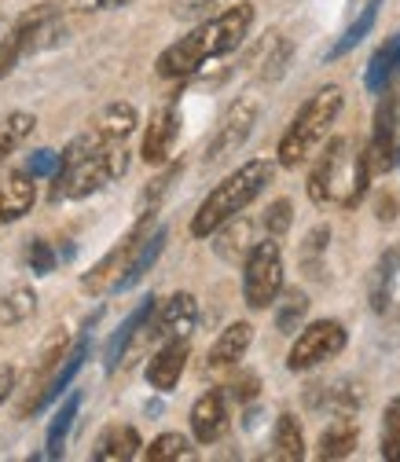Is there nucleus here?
Here are the masks:
<instances>
[{"instance_id":"obj_9","label":"nucleus","mask_w":400,"mask_h":462,"mask_svg":"<svg viewBox=\"0 0 400 462\" xmlns=\"http://www.w3.org/2000/svg\"><path fill=\"white\" fill-rule=\"evenodd\" d=\"M257 118H261V103L254 96H243L228 106L217 122V133L206 143V165H217V162H228L232 154H239L247 147V140L254 136Z\"/></svg>"},{"instance_id":"obj_4","label":"nucleus","mask_w":400,"mask_h":462,"mask_svg":"<svg viewBox=\"0 0 400 462\" xmlns=\"http://www.w3.org/2000/svg\"><path fill=\"white\" fill-rule=\"evenodd\" d=\"M341 106H346V96H341L338 85H323L320 92H312V96L298 106V114L291 118L287 133H283L279 151H275V162H279L283 169L305 165V158H309V154L327 140V133L334 129Z\"/></svg>"},{"instance_id":"obj_40","label":"nucleus","mask_w":400,"mask_h":462,"mask_svg":"<svg viewBox=\"0 0 400 462\" xmlns=\"http://www.w3.org/2000/svg\"><path fill=\"white\" fill-rule=\"evenodd\" d=\"M26 172H30V177H33V180L55 177V172H60V154H55V151H48V147L33 151V154L26 158Z\"/></svg>"},{"instance_id":"obj_16","label":"nucleus","mask_w":400,"mask_h":462,"mask_svg":"<svg viewBox=\"0 0 400 462\" xmlns=\"http://www.w3.org/2000/svg\"><path fill=\"white\" fill-rule=\"evenodd\" d=\"M195 323H199V301L191 294H173L154 312L151 330L158 341H177V337H191Z\"/></svg>"},{"instance_id":"obj_5","label":"nucleus","mask_w":400,"mask_h":462,"mask_svg":"<svg viewBox=\"0 0 400 462\" xmlns=\"http://www.w3.org/2000/svg\"><path fill=\"white\" fill-rule=\"evenodd\" d=\"M129 169V151L126 143H99L92 151H81L67 162H60L51 184V202H74V199H88L96 191H103L107 184H114L118 177H126Z\"/></svg>"},{"instance_id":"obj_43","label":"nucleus","mask_w":400,"mask_h":462,"mask_svg":"<svg viewBox=\"0 0 400 462\" xmlns=\"http://www.w3.org/2000/svg\"><path fill=\"white\" fill-rule=\"evenodd\" d=\"M133 0H70V8L78 12H110V8H126Z\"/></svg>"},{"instance_id":"obj_41","label":"nucleus","mask_w":400,"mask_h":462,"mask_svg":"<svg viewBox=\"0 0 400 462\" xmlns=\"http://www.w3.org/2000/svg\"><path fill=\"white\" fill-rule=\"evenodd\" d=\"M228 389H232V396L239 400V403H247V400H254L257 396V389H261V382H257V374H239V378H232V385H228Z\"/></svg>"},{"instance_id":"obj_14","label":"nucleus","mask_w":400,"mask_h":462,"mask_svg":"<svg viewBox=\"0 0 400 462\" xmlns=\"http://www.w3.org/2000/svg\"><path fill=\"white\" fill-rule=\"evenodd\" d=\"M99 319V312L85 323V330H81V337L67 349V356H63V364H60V371H55V378L48 382V389H44V396H41V403H37V411L33 415H41L44 408H51V403H60L67 393H70V385H74V378L81 374V367H85V360H88V353H92V323Z\"/></svg>"},{"instance_id":"obj_18","label":"nucleus","mask_w":400,"mask_h":462,"mask_svg":"<svg viewBox=\"0 0 400 462\" xmlns=\"http://www.w3.org/2000/svg\"><path fill=\"white\" fill-rule=\"evenodd\" d=\"M33 177L30 172H5L0 177V224H15L33 209Z\"/></svg>"},{"instance_id":"obj_10","label":"nucleus","mask_w":400,"mask_h":462,"mask_svg":"<svg viewBox=\"0 0 400 462\" xmlns=\"http://www.w3.org/2000/svg\"><path fill=\"white\" fill-rule=\"evenodd\" d=\"M346 341H349V334H346V327H341L338 319H316V323L302 327V334L294 337L291 356H287V367H291L294 374L312 371V367H320L323 360H334L341 349H346Z\"/></svg>"},{"instance_id":"obj_32","label":"nucleus","mask_w":400,"mask_h":462,"mask_svg":"<svg viewBox=\"0 0 400 462\" xmlns=\"http://www.w3.org/2000/svg\"><path fill=\"white\" fill-rule=\"evenodd\" d=\"M309 316V298L302 291H287L283 301H275V330L279 334H298Z\"/></svg>"},{"instance_id":"obj_8","label":"nucleus","mask_w":400,"mask_h":462,"mask_svg":"<svg viewBox=\"0 0 400 462\" xmlns=\"http://www.w3.org/2000/svg\"><path fill=\"white\" fill-rule=\"evenodd\" d=\"M154 217H158V213H144V217H136V224H133L129 236L114 243V246H110V254H107L103 261H96V264H92V272H85V275H81V291H85V294H114V286H118V279L126 275L129 261L136 257V250H140V246H144V239L151 236Z\"/></svg>"},{"instance_id":"obj_15","label":"nucleus","mask_w":400,"mask_h":462,"mask_svg":"<svg viewBox=\"0 0 400 462\" xmlns=\"http://www.w3.org/2000/svg\"><path fill=\"white\" fill-rule=\"evenodd\" d=\"M188 356H191L188 337L162 341V349L147 360V371H144L147 385H151V389H158V393H173V389H177V382H181V374H184V367H188Z\"/></svg>"},{"instance_id":"obj_30","label":"nucleus","mask_w":400,"mask_h":462,"mask_svg":"<svg viewBox=\"0 0 400 462\" xmlns=\"http://www.w3.org/2000/svg\"><path fill=\"white\" fill-rule=\"evenodd\" d=\"M181 169H184V162H169L158 177L144 188V195H140V202H136V217H144V213H158V206H162V199L173 191V184H177V177H181Z\"/></svg>"},{"instance_id":"obj_3","label":"nucleus","mask_w":400,"mask_h":462,"mask_svg":"<svg viewBox=\"0 0 400 462\" xmlns=\"http://www.w3.org/2000/svg\"><path fill=\"white\" fill-rule=\"evenodd\" d=\"M272 177H275V162H268V158H250V162H243L232 177H224L206 199H202V206L195 209V217H191V236L195 239H209V236H217V231L228 224V220H236L247 206H254L261 195H265V188L272 184Z\"/></svg>"},{"instance_id":"obj_34","label":"nucleus","mask_w":400,"mask_h":462,"mask_svg":"<svg viewBox=\"0 0 400 462\" xmlns=\"http://www.w3.org/2000/svg\"><path fill=\"white\" fill-rule=\"evenodd\" d=\"M33 312H37V294L30 291V286H12V291L0 298V323L5 327L26 323Z\"/></svg>"},{"instance_id":"obj_28","label":"nucleus","mask_w":400,"mask_h":462,"mask_svg":"<svg viewBox=\"0 0 400 462\" xmlns=\"http://www.w3.org/2000/svg\"><path fill=\"white\" fill-rule=\"evenodd\" d=\"M396 272H400V250L382 254V261H378L375 272H371V309H375V312H386V309H389Z\"/></svg>"},{"instance_id":"obj_23","label":"nucleus","mask_w":400,"mask_h":462,"mask_svg":"<svg viewBox=\"0 0 400 462\" xmlns=\"http://www.w3.org/2000/svg\"><path fill=\"white\" fill-rule=\"evenodd\" d=\"M360 440V430L353 422V415H334V422L320 433V444H316V458L330 462V458H349L353 448Z\"/></svg>"},{"instance_id":"obj_6","label":"nucleus","mask_w":400,"mask_h":462,"mask_svg":"<svg viewBox=\"0 0 400 462\" xmlns=\"http://www.w3.org/2000/svg\"><path fill=\"white\" fill-rule=\"evenodd\" d=\"M63 33H67V26L51 5H41V8L19 15L12 23V30L5 33V41H0V78H8L15 70V63L26 60V55L60 44Z\"/></svg>"},{"instance_id":"obj_35","label":"nucleus","mask_w":400,"mask_h":462,"mask_svg":"<svg viewBox=\"0 0 400 462\" xmlns=\"http://www.w3.org/2000/svg\"><path fill=\"white\" fill-rule=\"evenodd\" d=\"M247 239H250V220H239V224H236V220H228V224L220 227V239H217L213 246L220 250L224 261H239V257L247 261V254L254 250Z\"/></svg>"},{"instance_id":"obj_29","label":"nucleus","mask_w":400,"mask_h":462,"mask_svg":"<svg viewBox=\"0 0 400 462\" xmlns=\"http://www.w3.org/2000/svg\"><path fill=\"white\" fill-rule=\"evenodd\" d=\"M291 41L287 37H279L272 33L265 44H261V55H257V74L265 81H279L283 74H287V63H291Z\"/></svg>"},{"instance_id":"obj_24","label":"nucleus","mask_w":400,"mask_h":462,"mask_svg":"<svg viewBox=\"0 0 400 462\" xmlns=\"http://www.w3.org/2000/svg\"><path fill=\"white\" fill-rule=\"evenodd\" d=\"M165 239H169V231L165 227H154L151 236L144 239V246L136 250V257L129 261V268H126V275L118 279V286H114V294H126V291H133V286L154 268V261L162 257V250H165Z\"/></svg>"},{"instance_id":"obj_27","label":"nucleus","mask_w":400,"mask_h":462,"mask_svg":"<svg viewBox=\"0 0 400 462\" xmlns=\"http://www.w3.org/2000/svg\"><path fill=\"white\" fill-rule=\"evenodd\" d=\"M272 455L283 458V462H298V458H305V433H302V426H298L294 415H279V419H275Z\"/></svg>"},{"instance_id":"obj_36","label":"nucleus","mask_w":400,"mask_h":462,"mask_svg":"<svg viewBox=\"0 0 400 462\" xmlns=\"http://www.w3.org/2000/svg\"><path fill=\"white\" fill-rule=\"evenodd\" d=\"M382 458L400 462V396L386 403V415H382Z\"/></svg>"},{"instance_id":"obj_13","label":"nucleus","mask_w":400,"mask_h":462,"mask_svg":"<svg viewBox=\"0 0 400 462\" xmlns=\"http://www.w3.org/2000/svg\"><path fill=\"white\" fill-rule=\"evenodd\" d=\"M177 136H181V106H177V99H169L151 114V125H147L144 147H140L144 162L147 165H165L169 154H173V147H177Z\"/></svg>"},{"instance_id":"obj_37","label":"nucleus","mask_w":400,"mask_h":462,"mask_svg":"<svg viewBox=\"0 0 400 462\" xmlns=\"http://www.w3.org/2000/svg\"><path fill=\"white\" fill-rule=\"evenodd\" d=\"M291 220H294V206L287 202V199H275L268 209H265V217H261V224H265V231L272 239H283L291 231Z\"/></svg>"},{"instance_id":"obj_11","label":"nucleus","mask_w":400,"mask_h":462,"mask_svg":"<svg viewBox=\"0 0 400 462\" xmlns=\"http://www.w3.org/2000/svg\"><path fill=\"white\" fill-rule=\"evenodd\" d=\"M367 154L375 172H389L400 165V92L386 88L375 110V129L367 140Z\"/></svg>"},{"instance_id":"obj_38","label":"nucleus","mask_w":400,"mask_h":462,"mask_svg":"<svg viewBox=\"0 0 400 462\" xmlns=\"http://www.w3.org/2000/svg\"><path fill=\"white\" fill-rule=\"evenodd\" d=\"M55 261H60V254H55L44 239H30V246H26V264H30L33 275H48V272H55Z\"/></svg>"},{"instance_id":"obj_44","label":"nucleus","mask_w":400,"mask_h":462,"mask_svg":"<svg viewBox=\"0 0 400 462\" xmlns=\"http://www.w3.org/2000/svg\"><path fill=\"white\" fill-rule=\"evenodd\" d=\"M15 389V367H0V403H5Z\"/></svg>"},{"instance_id":"obj_42","label":"nucleus","mask_w":400,"mask_h":462,"mask_svg":"<svg viewBox=\"0 0 400 462\" xmlns=\"http://www.w3.org/2000/svg\"><path fill=\"white\" fill-rule=\"evenodd\" d=\"M217 5V0H173V15L177 19H195L202 12H209Z\"/></svg>"},{"instance_id":"obj_7","label":"nucleus","mask_w":400,"mask_h":462,"mask_svg":"<svg viewBox=\"0 0 400 462\" xmlns=\"http://www.w3.org/2000/svg\"><path fill=\"white\" fill-rule=\"evenodd\" d=\"M283 294V250L279 239H261L243 261V301L250 309H268Z\"/></svg>"},{"instance_id":"obj_21","label":"nucleus","mask_w":400,"mask_h":462,"mask_svg":"<svg viewBox=\"0 0 400 462\" xmlns=\"http://www.w3.org/2000/svg\"><path fill=\"white\" fill-rule=\"evenodd\" d=\"M136 106L133 103H107L96 122H92V133L103 140V143H126L133 133H136Z\"/></svg>"},{"instance_id":"obj_26","label":"nucleus","mask_w":400,"mask_h":462,"mask_svg":"<svg viewBox=\"0 0 400 462\" xmlns=\"http://www.w3.org/2000/svg\"><path fill=\"white\" fill-rule=\"evenodd\" d=\"M382 5H386V0H367V5H364V12L346 26V33H341L334 44H330V51H327V60L334 63V60H341V55H349L371 30H375V23H378V12H382Z\"/></svg>"},{"instance_id":"obj_31","label":"nucleus","mask_w":400,"mask_h":462,"mask_svg":"<svg viewBox=\"0 0 400 462\" xmlns=\"http://www.w3.org/2000/svg\"><path fill=\"white\" fill-rule=\"evenodd\" d=\"M33 129H37V118H33V114H26V110L8 114V118L0 122V162L12 158V151L23 147V143L30 140Z\"/></svg>"},{"instance_id":"obj_45","label":"nucleus","mask_w":400,"mask_h":462,"mask_svg":"<svg viewBox=\"0 0 400 462\" xmlns=\"http://www.w3.org/2000/svg\"><path fill=\"white\" fill-rule=\"evenodd\" d=\"M396 217V199L393 195H382L378 199V220H393Z\"/></svg>"},{"instance_id":"obj_39","label":"nucleus","mask_w":400,"mask_h":462,"mask_svg":"<svg viewBox=\"0 0 400 462\" xmlns=\"http://www.w3.org/2000/svg\"><path fill=\"white\" fill-rule=\"evenodd\" d=\"M327 239H330V231L320 224V227L312 231V236L305 239V246H302V264H305L312 275H320V254L327 250Z\"/></svg>"},{"instance_id":"obj_17","label":"nucleus","mask_w":400,"mask_h":462,"mask_svg":"<svg viewBox=\"0 0 400 462\" xmlns=\"http://www.w3.org/2000/svg\"><path fill=\"white\" fill-rule=\"evenodd\" d=\"M228 430V400L220 389H209L195 400L191 408V433L199 444H217Z\"/></svg>"},{"instance_id":"obj_19","label":"nucleus","mask_w":400,"mask_h":462,"mask_svg":"<svg viewBox=\"0 0 400 462\" xmlns=\"http://www.w3.org/2000/svg\"><path fill=\"white\" fill-rule=\"evenodd\" d=\"M396 78H400V30H396L382 48H375V55L367 60L364 88H367L371 96H382L386 88H393Z\"/></svg>"},{"instance_id":"obj_25","label":"nucleus","mask_w":400,"mask_h":462,"mask_svg":"<svg viewBox=\"0 0 400 462\" xmlns=\"http://www.w3.org/2000/svg\"><path fill=\"white\" fill-rule=\"evenodd\" d=\"M81 411V393H67L63 408L51 415L48 422V433H44V458H63V448H67V437H70V426Z\"/></svg>"},{"instance_id":"obj_12","label":"nucleus","mask_w":400,"mask_h":462,"mask_svg":"<svg viewBox=\"0 0 400 462\" xmlns=\"http://www.w3.org/2000/svg\"><path fill=\"white\" fill-rule=\"evenodd\" d=\"M154 312H158V298L154 294H147L129 316H126V323L110 334V341H107V349H103V367H107V374H114L118 367H126L129 364V356H133V349L144 341V337H154V330H151V323H154Z\"/></svg>"},{"instance_id":"obj_2","label":"nucleus","mask_w":400,"mask_h":462,"mask_svg":"<svg viewBox=\"0 0 400 462\" xmlns=\"http://www.w3.org/2000/svg\"><path fill=\"white\" fill-rule=\"evenodd\" d=\"M371 177H375V165H371L367 147H360L353 154L349 140L338 136V140L327 143V151L320 154V162L309 172V199L316 206L338 202V206L353 209V206L364 202V195L371 188Z\"/></svg>"},{"instance_id":"obj_33","label":"nucleus","mask_w":400,"mask_h":462,"mask_svg":"<svg viewBox=\"0 0 400 462\" xmlns=\"http://www.w3.org/2000/svg\"><path fill=\"white\" fill-rule=\"evenodd\" d=\"M147 462H181V458H195V448L184 433H162L144 448Z\"/></svg>"},{"instance_id":"obj_20","label":"nucleus","mask_w":400,"mask_h":462,"mask_svg":"<svg viewBox=\"0 0 400 462\" xmlns=\"http://www.w3.org/2000/svg\"><path fill=\"white\" fill-rule=\"evenodd\" d=\"M250 345H254V327H250V323H228V327L217 334V341L209 345L206 364H209V367H232V364H239V360L247 356Z\"/></svg>"},{"instance_id":"obj_22","label":"nucleus","mask_w":400,"mask_h":462,"mask_svg":"<svg viewBox=\"0 0 400 462\" xmlns=\"http://www.w3.org/2000/svg\"><path fill=\"white\" fill-rule=\"evenodd\" d=\"M140 433L133 426H107L92 448V462H129L140 455Z\"/></svg>"},{"instance_id":"obj_1","label":"nucleus","mask_w":400,"mask_h":462,"mask_svg":"<svg viewBox=\"0 0 400 462\" xmlns=\"http://www.w3.org/2000/svg\"><path fill=\"white\" fill-rule=\"evenodd\" d=\"M254 5H236L220 12L217 19H206L202 26H195L188 37H181L177 44H169L162 55H158V78L165 81H177V78H188L195 74L199 67H206L209 60H220V55H232L254 30Z\"/></svg>"}]
</instances>
